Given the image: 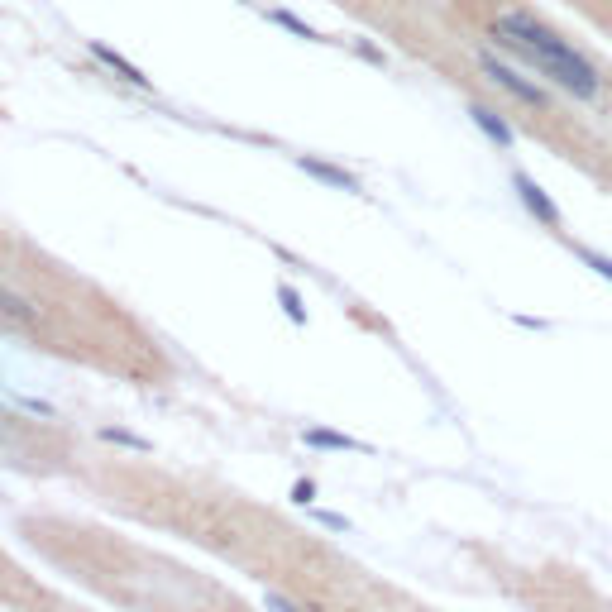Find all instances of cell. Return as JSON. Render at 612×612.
I'll return each instance as SVG.
<instances>
[{
	"mask_svg": "<svg viewBox=\"0 0 612 612\" xmlns=\"http://www.w3.org/2000/svg\"><path fill=\"white\" fill-rule=\"evenodd\" d=\"M488 39H493V48H503L512 63L541 72L546 82H555L560 91L579 96V101H598V96H603L598 67H593L579 48H569L550 24H541L536 15H526V10L498 15V20L488 24Z\"/></svg>",
	"mask_w": 612,
	"mask_h": 612,
	"instance_id": "obj_1",
	"label": "cell"
},
{
	"mask_svg": "<svg viewBox=\"0 0 612 612\" xmlns=\"http://www.w3.org/2000/svg\"><path fill=\"white\" fill-rule=\"evenodd\" d=\"M479 67L507 91V96H517L522 106H536V110L550 106V91L541 87V82H531V77L522 72V63H507V58H498L493 48H479Z\"/></svg>",
	"mask_w": 612,
	"mask_h": 612,
	"instance_id": "obj_2",
	"label": "cell"
},
{
	"mask_svg": "<svg viewBox=\"0 0 612 612\" xmlns=\"http://www.w3.org/2000/svg\"><path fill=\"white\" fill-rule=\"evenodd\" d=\"M517 197L531 206V216H536V220H546V225H560V211H555V201H550L526 173H517Z\"/></svg>",
	"mask_w": 612,
	"mask_h": 612,
	"instance_id": "obj_3",
	"label": "cell"
},
{
	"mask_svg": "<svg viewBox=\"0 0 612 612\" xmlns=\"http://www.w3.org/2000/svg\"><path fill=\"white\" fill-rule=\"evenodd\" d=\"M469 120H474V125H479V130L488 134L493 144H498V149H512V130H507V120L498 115V110H488V106H469Z\"/></svg>",
	"mask_w": 612,
	"mask_h": 612,
	"instance_id": "obj_4",
	"label": "cell"
},
{
	"mask_svg": "<svg viewBox=\"0 0 612 612\" xmlns=\"http://www.w3.org/2000/svg\"><path fill=\"white\" fill-rule=\"evenodd\" d=\"M91 58H96V63H106L110 72L120 77V82H130V87H149V77H144V72H139V67H134V63H125V58H120L115 48H101V44H91Z\"/></svg>",
	"mask_w": 612,
	"mask_h": 612,
	"instance_id": "obj_5",
	"label": "cell"
},
{
	"mask_svg": "<svg viewBox=\"0 0 612 612\" xmlns=\"http://www.w3.org/2000/svg\"><path fill=\"white\" fill-rule=\"evenodd\" d=\"M302 168L311 177H321V182H335L340 192H359V182H354L350 173H340V168H330V163H316V158H302Z\"/></svg>",
	"mask_w": 612,
	"mask_h": 612,
	"instance_id": "obj_6",
	"label": "cell"
},
{
	"mask_svg": "<svg viewBox=\"0 0 612 612\" xmlns=\"http://www.w3.org/2000/svg\"><path fill=\"white\" fill-rule=\"evenodd\" d=\"M0 311H5L10 321H34V306L24 302V297H15V292H0Z\"/></svg>",
	"mask_w": 612,
	"mask_h": 612,
	"instance_id": "obj_7",
	"label": "cell"
},
{
	"mask_svg": "<svg viewBox=\"0 0 612 612\" xmlns=\"http://www.w3.org/2000/svg\"><path fill=\"white\" fill-rule=\"evenodd\" d=\"M306 440H311V445H326V450H354V440L335 436V431H306Z\"/></svg>",
	"mask_w": 612,
	"mask_h": 612,
	"instance_id": "obj_8",
	"label": "cell"
},
{
	"mask_svg": "<svg viewBox=\"0 0 612 612\" xmlns=\"http://www.w3.org/2000/svg\"><path fill=\"white\" fill-rule=\"evenodd\" d=\"M106 440H115V445H130V450H149V440L130 436V431H106Z\"/></svg>",
	"mask_w": 612,
	"mask_h": 612,
	"instance_id": "obj_9",
	"label": "cell"
},
{
	"mask_svg": "<svg viewBox=\"0 0 612 612\" xmlns=\"http://www.w3.org/2000/svg\"><path fill=\"white\" fill-rule=\"evenodd\" d=\"M273 20H278V24H287V29H297L302 39H316V29H311V24H302V20H292V15H273Z\"/></svg>",
	"mask_w": 612,
	"mask_h": 612,
	"instance_id": "obj_10",
	"label": "cell"
},
{
	"mask_svg": "<svg viewBox=\"0 0 612 612\" xmlns=\"http://www.w3.org/2000/svg\"><path fill=\"white\" fill-rule=\"evenodd\" d=\"M584 259H589V268H593V273H603V278H608V283H612V259H603V254H584Z\"/></svg>",
	"mask_w": 612,
	"mask_h": 612,
	"instance_id": "obj_11",
	"label": "cell"
},
{
	"mask_svg": "<svg viewBox=\"0 0 612 612\" xmlns=\"http://www.w3.org/2000/svg\"><path fill=\"white\" fill-rule=\"evenodd\" d=\"M292 493H297V503H311V493H316V488H311V483H297V488H292Z\"/></svg>",
	"mask_w": 612,
	"mask_h": 612,
	"instance_id": "obj_12",
	"label": "cell"
},
{
	"mask_svg": "<svg viewBox=\"0 0 612 612\" xmlns=\"http://www.w3.org/2000/svg\"><path fill=\"white\" fill-rule=\"evenodd\" d=\"M268 608L273 612H302V608H292V603H283V598H268Z\"/></svg>",
	"mask_w": 612,
	"mask_h": 612,
	"instance_id": "obj_13",
	"label": "cell"
}]
</instances>
